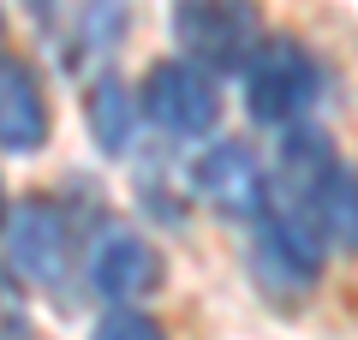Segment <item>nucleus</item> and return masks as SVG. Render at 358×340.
<instances>
[{"label": "nucleus", "mask_w": 358, "mask_h": 340, "mask_svg": "<svg viewBox=\"0 0 358 340\" xmlns=\"http://www.w3.org/2000/svg\"><path fill=\"white\" fill-rule=\"evenodd\" d=\"M173 36L179 48L192 54V66H251V54L263 48V18H257V0H185L173 13Z\"/></svg>", "instance_id": "f257e3e1"}, {"label": "nucleus", "mask_w": 358, "mask_h": 340, "mask_svg": "<svg viewBox=\"0 0 358 340\" xmlns=\"http://www.w3.org/2000/svg\"><path fill=\"white\" fill-rule=\"evenodd\" d=\"M245 101L257 126H299L317 101V60L293 36H275L245 66Z\"/></svg>", "instance_id": "f03ea898"}, {"label": "nucleus", "mask_w": 358, "mask_h": 340, "mask_svg": "<svg viewBox=\"0 0 358 340\" xmlns=\"http://www.w3.org/2000/svg\"><path fill=\"white\" fill-rule=\"evenodd\" d=\"M6 257H13V275L30 281L42 292H60L72 275V221H66L60 203L48 197H24L6 215Z\"/></svg>", "instance_id": "7ed1b4c3"}, {"label": "nucleus", "mask_w": 358, "mask_h": 340, "mask_svg": "<svg viewBox=\"0 0 358 340\" xmlns=\"http://www.w3.org/2000/svg\"><path fill=\"white\" fill-rule=\"evenodd\" d=\"M138 108L150 113L162 132H173V138H203L221 120V90H215V78H209L203 66H192V60H155L150 72H143Z\"/></svg>", "instance_id": "20e7f679"}, {"label": "nucleus", "mask_w": 358, "mask_h": 340, "mask_svg": "<svg viewBox=\"0 0 358 340\" xmlns=\"http://www.w3.org/2000/svg\"><path fill=\"white\" fill-rule=\"evenodd\" d=\"M90 287L102 292L114 311H126V304L150 299L162 287V257H155V245L138 227H108L102 239L90 245Z\"/></svg>", "instance_id": "39448f33"}, {"label": "nucleus", "mask_w": 358, "mask_h": 340, "mask_svg": "<svg viewBox=\"0 0 358 340\" xmlns=\"http://www.w3.org/2000/svg\"><path fill=\"white\" fill-rule=\"evenodd\" d=\"M192 179H197V197L209 209L233 215V221H251V215L268 209V179H263V167H257V155L245 143H209L197 155Z\"/></svg>", "instance_id": "423d86ee"}, {"label": "nucleus", "mask_w": 358, "mask_h": 340, "mask_svg": "<svg viewBox=\"0 0 358 340\" xmlns=\"http://www.w3.org/2000/svg\"><path fill=\"white\" fill-rule=\"evenodd\" d=\"M48 143V96L24 60L0 54V150L36 155Z\"/></svg>", "instance_id": "0eeeda50"}, {"label": "nucleus", "mask_w": 358, "mask_h": 340, "mask_svg": "<svg viewBox=\"0 0 358 340\" xmlns=\"http://www.w3.org/2000/svg\"><path fill=\"white\" fill-rule=\"evenodd\" d=\"M310 221H317L322 245H334V251H358V167L334 162L329 173H322L317 197H310Z\"/></svg>", "instance_id": "6e6552de"}, {"label": "nucleus", "mask_w": 358, "mask_h": 340, "mask_svg": "<svg viewBox=\"0 0 358 340\" xmlns=\"http://www.w3.org/2000/svg\"><path fill=\"white\" fill-rule=\"evenodd\" d=\"M84 120H90V138H96L102 155H126L131 150V132H138V101H131V90L120 84L114 72H102L96 84H90Z\"/></svg>", "instance_id": "1a4fd4ad"}, {"label": "nucleus", "mask_w": 358, "mask_h": 340, "mask_svg": "<svg viewBox=\"0 0 358 340\" xmlns=\"http://www.w3.org/2000/svg\"><path fill=\"white\" fill-rule=\"evenodd\" d=\"M126 36V0H84L78 6V24H72V54L66 66H96L120 48Z\"/></svg>", "instance_id": "9d476101"}, {"label": "nucleus", "mask_w": 358, "mask_h": 340, "mask_svg": "<svg viewBox=\"0 0 358 340\" xmlns=\"http://www.w3.org/2000/svg\"><path fill=\"white\" fill-rule=\"evenodd\" d=\"M90 340H167V334H162L155 316H143V311H131V304H126V311H108Z\"/></svg>", "instance_id": "9b49d317"}, {"label": "nucleus", "mask_w": 358, "mask_h": 340, "mask_svg": "<svg viewBox=\"0 0 358 340\" xmlns=\"http://www.w3.org/2000/svg\"><path fill=\"white\" fill-rule=\"evenodd\" d=\"M30 334V304H24V287H18L6 269H0V340H24Z\"/></svg>", "instance_id": "f8f14e48"}, {"label": "nucleus", "mask_w": 358, "mask_h": 340, "mask_svg": "<svg viewBox=\"0 0 358 340\" xmlns=\"http://www.w3.org/2000/svg\"><path fill=\"white\" fill-rule=\"evenodd\" d=\"M24 6H30V18H36V24H54V13H60L66 0H24Z\"/></svg>", "instance_id": "ddd939ff"}, {"label": "nucleus", "mask_w": 358, "mask_h": 340, "mask_svg": "<svg viewBox=\"0 0 358 340\" xmlns=\"http://www.w3.org/2000/svg\"><path fill=\"white\" fill-rule=\"evenodd\" d=\"M0 227H6V191H0Z\"/></svg>", "instance_id": "4468645a"}]
</instances>
